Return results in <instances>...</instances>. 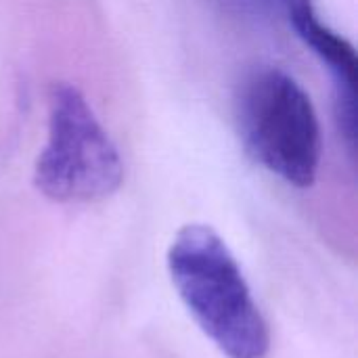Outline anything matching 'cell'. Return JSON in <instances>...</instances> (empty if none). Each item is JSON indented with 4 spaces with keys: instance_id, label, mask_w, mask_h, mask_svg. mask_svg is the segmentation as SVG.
Wrapping results in <instances>:
<instances>
[{
    "instance_id": "obj_4",
    "label": "cell",
    "mask_w": 358,
    "mask_h": 358,
    "mask_svg": "<svg viewBox=\"0 0 358 358\" xmlns=\"http://www.w3.org/2000/svg\"><path fill=\"white\" fill-rule=\"evenodd\" d=\"M292 27L327 65L336 80V120L350 147L357 143V52L355 46L319 19L313 0H279Z\"/></svg>"
},
{
    "instance_id": "obj_3",
    "label": "cell",
    "mask_w": 358,
    "mask_h": 358,
    "mask_svg": "<svg viewBox=\"0 0 358 358\" xmlns=\"http://www.w3.org/2000/svg\"><path fill=\"white\" fill-rule=\"evenodd\" d=\"M124 180L117 145L86 96L71 84H52L48 136L34 168L36 189L59 203H92L113 195Z\"/></svg>"
},
{
    "instance_id": "obj_1",
    "label": "cell",
    "mask_w": 358,
    "mask_h": 358,
    "mask_svg": "<svg viewBox=\"0 0 358 358\" xmlns=\"http://www.w3.org/2000/svg\"><path fill=\"white\" fill-rule=\"evenodd\" d=\"M168 271L189 315L222 355H268V325L235 256L212 227L185 224L170 243Z\"/></svg>"
},
{
    "instance_id": "obj_5",
    "label": "cell",
    "mask_w": 358,
    "mask_h": 358,
    "mask_svg": "<svg viewBox=\"0 0 358 358\" xmlns=\"http://www.w3.org/2000/svg\"><path fill=\"white\" fill-rule=\"evenodd\" d=\"M222 2H224V0H222ZM227 2L239 6L241 10H262V8H266L268 4H275V2H277V6L281 8V2H279V0H227Z\"/></svg>"
},
{
    "instance_id": "obj_2",
    "label": "cell",
    "mask_w": 358,
    "mask_h": 358,
    "mask_svg": "<svg viewBox=\"0 0 358 358\" xmlns=\"http://www.w3.org/2000/svg\"><path fill=\"white\" fill-rule=\"evenodd\" d=\"M239 138L248 155L281 180L306 189L321 164V124L306 90L279 67L245 76L235 99Z\"/></svg>"
}]
</instances>
